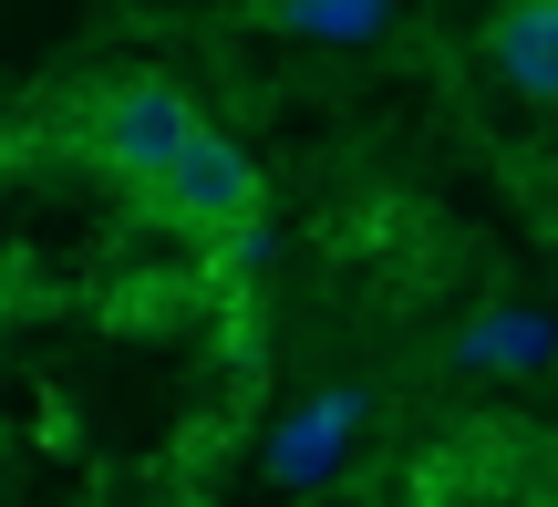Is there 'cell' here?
I'll return each instance as SVG.
<instances>
[{
    "label": "cell",
    "instance_id": "cell-4",
    "mask_svg": "<svg viewBox=\"0 0 558 507\" xmlns=\"http://www.w3.org/2000/svg\"><path fill=\"white\" fill-rule=\"evenodd\" d=\"M383 11L393 0H279V32H300V41H373L383 32Z\"/></svg>",
    "mask_w": 558,
    "mask_h": 507
},
{
    "label": "cell",
    "instance_id": "cell-6",
    "mask_svg": "<svg viewBox=\"0 0 558 507\" xmlns=\"http://www.w3.org/2000/svg\"><path fill=\"white\" fill-rule=\"evenodd\" d=\"M465 363H548V331L538 322H527V311H497V322H476V331H465Z\"/></svg>",
    "mask_w": 558,
    "mask_h": 507
},
{
    "label": "cell",
    "instance_id": "cell-2",
    "mask_svg": "<svg viewBox=\"0 0 558 507\" xmlns=\"http://www.w3.org/2000/svg\"><path fill=\"white\" fill-rule=\"evenodd\" d=\"M145 197L166 207L177 228H197V239H218L228 218H259V156H248L239 135H218V124H197L186 135V156L166 166Z\"/></svg>",
    "mask_w": 558,
    "mask_h": 507
},
{
    "label": "cell",
    "instance_id": "cell-1",
    "mask_svg": "<svg viewBox=\"0 0 558 507\" xmlns=\"http://www.w3.org/2000/svg\"><path fill=\"white\" fill-rule=\"evenodd\" d=\"M197 94H186V83H114V94L94 104V156L114 166V177H135V186H156L166 166L186 156V135H197Z\"/></svg>",
    "mask_w": 558,
    "mask_h": 507
},
{
    "label": "cell",
    "instance_id": "cell-5",
    "mask_svg": "<svg viewBox=\"0 0 558 507\" xmlns=\"http://www.w3.org/2000/svg\"><path fill=\"white\" fill-rule=\"evenodd\" d=\"M352 425H362V405H352V394H320V405H311V414L290 425V446H279L269 467H279V476H320V456H331V446H341Z\"/></svg>",
    "mask_w": 558,
    "mask_h": 507
},
{
    "label": "cell",
    "instance_id": "cell-3",
    "mask_svg": "<svg viewBox=\"0 0 558 507\" xmlns=\"http://www.w3.org/2000/svg\"><path fill=\"white\" fill-rule=\"evenodd\" d=\"M486 62L507 73V94L558 104V0H507L486 21Z\"/></svg>",
    "mask_w": 558,
    "mask_h": 507
}]
</instances>
